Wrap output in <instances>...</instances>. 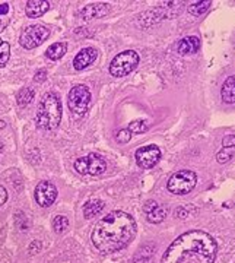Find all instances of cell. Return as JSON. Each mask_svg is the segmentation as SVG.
I'll return each mask as SVG.
<instances>
[{"mask_svg": "<svg viewBox=\"0 0 235 263\" xmlns=\"http://www.w3.org/2000/svg\"><path fill=\"white\" fill-rule=\"evenodd\" d=\"M136 228V222L128 213L114 210L96 222L91 240L99 252L114 253L133 240Z\"/></svg>", "mask_w": 235, "mask_h": 263, "instance_id": "6da1fadb", "label": "cell"}, {"mask_svg": "<svg viewBox=\"0 0 235 263\" xmlns=\"http://www.w3.org/2000/svg\"><path fill=\"white\" fill-rule=\"evenodd\" d=\"M218 246L207 232L189 231L170 244L161 263H214Z\"/></svg>", "mask_w": 235, "mask_h": 263, "instance_id": "7a4b0ae2", "label": "cell"}, {"mask_svg": "<svg viewBox=\"0 0 235 263\" xmlns=\"http://www.w3.org/2000/svg\"><path fill=\"white\" fill-rule=\"evenodd\" d=\"M62 120V103L54 92L43 95L37 110V126L44 130H54Z\"/></svg>", "mask_w": 235, "mask_h": 263, "instance_id": "3957f363", "label": "cell"}, {"mask_svg": "<svg viewBox=\"0 0 235 263\" xmlns=\"http://www.w3.org/2000/svg\"><path fill=\"white\" fill-rule=\"evenodd\" d=\"M139 54L135 50H126V52L117 54L110 64V74L116 78H121L132 74L138 64H139Z\"/></svg>", "mask_w": 235, "mask_h": 263, "instance_id": "277c9868", "label": "cell"}, {"mask_svg": "<svg viewBox=\"0 0 235 263\" xmlns=\"http://www.w3.org/2000/svg\"><path fill=\"white\" fill-rule=\"evenodd\" d=\"M196 183H197V176L194 171L180 170L170 177L167 183V189L174 195H187L196 187Z\"/></svg>", "mask_w": 235, "mask_h": 263, "instance_id": "5b68a950", "label": "cell"}, {"mask_svg": "<svg viewBox=\"0 0 235 263\" xmlns=\"http://www.w3.org/2000/svg\"><path fill=\"white\" fill-rule=\"evenodd\" d=\"M91 103V91L85 85H76L70 89L69 97H67V104L70 111L76 117H81L85 114L86 108Z\"/></svg>", "mask_w": 235, "mask_h": 263, "instance_id": "8992f818", "label": "cell"}, {"mask_svg": "<svg viewBox=\"0 0 235 263\" xmlns=\"http://www.w3.org/2000/svg\"><path fill=\"white\" fill-rule=\"evenodd\" d=\"M48 37H50V31L45 27H43V25H31V27H27L22 31L21 37H19V42H21L23 49L31 50V49L41 45Z\"/></svg>", "mask_w": 235, "mask_h": 263, "instance_id": "52a82bcc", "label": "cell"}, {"mask_svg": "<svg viewBox=\"0 0 235 263\" xmlns=\"http://www.w3.org/2000/svg\"><path fill=\"white\" fill-rule=\"evenodd\" d=\"M107 169V164L102 158L96 154H89L86 157L77 158L75 161V170L79 174L99 176Z\"/></svg>", "mask_w": 235, "mask_h": 263, "instance_id": "ba28073f", "label": "cell"}, {"mask_svg": "<svg viewBox=\"0 0 235 263\" xmlns=\"http://www.w3.org/2000/svg\"><path fill=\"white\" fill-rule=\"evenodd\" d=\"M57 199V189L50 181H40L35 187V200L41 208L51 206Z\"/></svg>", "mask_w": 235, "mask_h": 263, "instance_id": "9c48e42d", "label": "cell"}, {"mask_svg": "<svg viewBox=\"0 0 235 263\" xmlns=\"http://www.w3.org/2000/svg\"><path fill=\"white\" fill-rule=\"evenodd\" d=\"M161 158V149L156 145L142 147L136 151V161L142 169H152L158 164Z\"/></svg>", "mask_w": 235, "mask_h": 263, "instance_id": "30bf717a", "label": "cell"}, {"mask_svg": "<svg viewBox=\"0 0 235 263\" xmlns=\"http://www.w3.org/2000/svg\"><path fill=\"white\" fill-rule=\"evenodd\" d=\"M96 50L94 47H86V49H82L81 52L77 53L73 59V67L76 70H84L88 66L95 62L96 59Z\"/></svg>", "mask_w": 235, "mask_h": 263, "instance_id": "8fae6325", "label": "cell"}, {"mask_svg": "<svg viewBox=\"0 0 235 263\" xmlns=\"http://www.w3.org/2000/svg\"><path fill=\"white\" fill-rule=\"evenodd\" d=\"M143 210L146 213L148 221L152 224H160L165 220L167 217V210L164 206H161L160 203H156L155 200H149L146 202V205L143 206Z\"/></svg>", "mask_w": 235, "mask_h": 263, "instance_id": "7c38bea8", "label": "cell"}, {"mask_svg": "<svg viewBox=\"0 0 235 263\" xmlns=\"http://www.w3.org/2000/svg\"><path fill=\"white\" fill-rule=\"evenodd\" d=\"M111 11V6L108 3H94V5H88L82 11L81 16L84 19H95V18H102Z\"/></svg>", "mask_w": 235, "mask_h": 263, "instance_id": "4fadbf2b", "label": "cell"}, {"mask_svg": "<svg viewBox=\"0 0 235 263\" xmlns=\"http://www.w3.org/2000/svg\"><path fill=\"white\" fill-rule=\"evenodd\" d=\"M48 9H50V3L45 0H30L27 3L25 12H27L28 18H40Z\"/></svg>", "mask_w": 235, "mask_h": 263, "instance_id": "5bb4252c", "label": "cell"}, {"mask_svg": "<svg viewBox=\"0 0 235 263\" xmlns=\"http://www.w3.org/2000/svg\"><path fill=\"white\" fill-rule=\"evenodd\" d=\"M178 53L181 56H187V54H194L200 49V40L194 35H190V37H186L182 38L181 41L178 42Z\"/></svg>", "mask_w": 235, "mask_h": 263, "instance_id": "9a60e30c", "label": "cell"}, {"mask_svg": "<svg viewBox=\"0 0 235 263\" xmlns=\"http://www.w3.org/2000/svg\"><path fill=\"white\" fill-rule=\"evenodd\" d=\"M221 97L226 104H234L235 103V75L226 78V81L222 85Z\"/></svg>", "mask_w": 235, "mask_h": 263, "instance_id": "2e32d148", "label": "cell"}, {"mask_svg": "<svg viewBox=\"0 0 235 263\" xmlns=\"http://www.w3.org/2000/svg\"><path fill=\"white\" fill-rule=\"evenodd\" d=\"M102 210H104V202L98 199H92L85 203V206H84V215H85V218H92V217L99 215Z\"/></svg>", "mask_w": 235, "mask_h": 263, "instance_id": "e0dca14e", "label": "cell"}, {"mask_svg": "<svg viewBox=\"0 0 235 263\" xmlns=\"http://www.w3.org/2000/svg\"><path fill=\"white\" fill-rule=\"evenodd\" d=\"M66 50H67V44H66V42H54V44H51V45L47 49L45 56H47L48 59H51V60H59V59L63 57Z\"/></svg>", "mask_w": 235, "mask_h": 263, "instance_id": "ac0fdd59", "label": "cell"}, {"mask_svg": "<svg viewBox=\"0 0 235 263\" xmlns=\"http://www.w3.org/2000/svg\"><path fill=\"white\" fill-rule=\"evenodd\" d=\"M34 95H35V92L32 91L31 88H22L21 91L18 92V95H16L18 105H19V107H25V105H28L30 103H31L32 100H34Z\"/></svg>", "mask_w": 235, "mask_h": 263, "instance_id": "d6986e66", "label": "cell"}, {"mask_svg": "<svg viewBox=\"0 0 235 263\" xmlns=\"http://www.w3.org/2000/svg\"><path fill=\"white\" fill-rule=\"evenodd\" d=\"M211 5H212V2H209V0L207 2H196V3H192L189 6V12L194 16H200V15H203L204 12H207Z\"/></svg>", "mask_w": 235, "mask_h": 263, "instance_id": "ffe728a7", "label": "cell"}, {"mask_svg": "<svg viewBox=\"0 0 235 263\" xmlns=\"http://www.w3.org/2000/svg\"><path fill=\"white\" fill-rule=\"evenodd\" d=\"M51 225H53V230L56 232H63L69 227V220L66 217H63V215H57V217L53 218Z\"/></svg>", "mask_w": 235, "mask_h": 263, "instance_id": "44dd1931", "label": "cell"}, {"mask_svg": "<svg viewBox=\"0 0 235 263\" xmlns=\"http://www.w3.org/2000/svg\"><path fill=\"white\" fill-rule=\"evenodd\" d=\"M11 57V45L8 42L0 44V67H5Z\"/></svg>", "mask_w": 235, "mask_h": 263, "instance_id": "7402d4cb", "label": "cell"}, {"mask_svg": "<svg viewBox=\"0 0 235 263\" xmlns=\"http://www.w3.org/2000/svg\"><path fill=\"white\" fill-rule=\"evenodd\" d=\"M148 130V123L145 120H138V122H133L130 123L128 126V132L130 133H143Z\"/></svg>", "mask_w": 235, "mask_h": 263, "instance_id": "603a6c76", "label": "cell"}, {"mask_svg": "<svg viewBox=\"0 0 235 263\" xmlns=\"http://www.w3.org/2000/svg\"><path fill=\"white\" fill-rule=\"evenodd\" d=\"M130 137H132V135H130V132H128V129L127 130H126V129H123V130H120V132H118L116 139H117V142H120V144H126V142L130 140Z\"/></svg>", "mask_w": 235, "mask_h": 263, "instance_id": "cb8c5ba5", "label": "cell"}, {"mask_svg": "<svg viewBox=\"0 0 235 263\" xmlns=\"http://www.w3.org/2000/svg\"><path fill=\"white\" fill-rule=\"evenodd\" d=\"M222 147L225 149H231V148H235V135H226L222 140Z\"/></svg>", "mask_w": 235, "mask_h": 263, "instance_id": "d4e9b609", "label": "cell"}, {"mask_svg": "<svg viewBox=\"0 0 235 263\" xmlns=\"http://www.w3.org/2000/svg\"><path fill=\"white\" fill-rule=\"evenodd\" d=\"M229 158H231V152H229V151H226V149H225V151H221V152L216 155L218 162H221V164H224V162H226V161H229Z\"/></svg>", "mask_w": 235, "mask_h": 263, "instance_id": "484cf974", "label": "cell"}, {"mask_svg": "<svg viewBox=\"0 0 235 263\" xmlns=\"http://www.w3.org/2000/svg\"><path fill=\"white\" fill-rule=\"evenodd\" d=\"M40 250H41V242H38V240L34 242L31 246H30V253H31V254H35V253H38Z\"/></svg>", "mask_w": 235, "mask_h": 263, "instance_id": "4316f807", "label": "cell"}, {"mask_svg": "<svg viewBox=\"0 0 235 263\" xmlns=\"http://www.w3.org/2000/svg\"><path fill=\"white\" fill-rule=\"evenodd\" d=\"M6 200H8V192H6V189L3 186H0V206L5 205Z\"/></svg>", "mask_w": 235, "mask_h": 263, "instance_id": "83f0119b", "label": "cell"}, {"mask_svg": "<svg viewBox=\"0 0 235 263\" xmlns=\"http://www.w3.org/2000/svg\"><path fill=\"white\" fill-rule=\"evenodd\" d=\"M45 76H47V72L44 70V69H41V70H38L37 74H35V82H43V81H45Z\"/></svg>", "mask_w": 235, "mask_h": 263, "instance_id": "f1b7e54d", "label": "cell"}, {"mask_svg": "<svg viewBox=\"0 0 235 263\" xmlns=\"http://www.w3.org/2000/svg\"><path fill=\"white\" fill-rule=\"evenodd\" d=\"M9 12V5L8 3H2L0 5V16H5Z\"/></svg>", "mask_w": 235, "mask_h": 263, "instance_id": "f546056e", "label": "cell"}, {"mask_svg": "<svg viewBox=\"0 0 235 263\" xmlns=\"http://www.w3.org/2000/svg\"><path fill=\"white\" fill-rule=\"evenodd\" d=\"M8 23H9V19H8V18H3V16H0V32L6 28V25H8Z\"/></svg>", "mask_w": 235, "mask_h": 263, "instance_id": "4dcf8cb0", "label": "cell"}, {"mask_svg": "<svg viewBox=\"0 0 235 263\" xmlns=\"http://www.w3.org/2000/svg\"><path fill=\"white\" fill-rule=\"evenodd\" d=\"M133 263H150L149 262V259L148 257H136L135 260H133Z\"/></svg>", "mask_w": 235, "mask_h": 263, "instance_id": "1f68e13d", "label": "cell"}, {"mask_svg": "<svg viewBox=\"0 0 235 263\" xmlns=\"http://www.w3.org/2000/svg\"><path fill=\"white\" fill-rule=\"evenodd\" d=\"M2 127H5V123H3V122L0 120V129H2Z\"/></svg>", "mask_w": 235, "mask_h": 263, "instance_id": "d6a6232c", "label": "cell"}, {"mask_svg": "<svg viewBox=\"0 0 235 263\" xmlns=\"http://www.w3.org/2000/svg\"><path fill=\"white\" fill-rule=\"evenodd\" d=\"M0 149H2V142H0Z\"/></svg>", "mask_w": 235, "mask_h": 263, "instance_id": "836d02e7", "label": "cell"}, {"mask_svg": "<svg viewBox=\"0 0 235 263\" xmlns=\"http://www.w3.org/2000/svg\"><path fill=\"white\" fill-rule=\"evenodd\" d=\"M2 42H3V40H0V44H2Z\"/></svg>", "mask_w": 235, "mask_h": 263, "instance_id": "e575fe53", "label": "cell"}]
</instances>
